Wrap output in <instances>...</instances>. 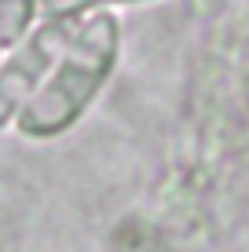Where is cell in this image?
<instances>
[{"mask_svg": "<svg viewBox=\"0 0 249 252\" xmlns=\"http://www.w3.org/2000/svg\"><path fill=\"white\" fill-rule=\"evenodd\" d=\"M121 59V22L110 11H92L77 19L63 55L48 69L44 84L19 110V128L30 139H51L73 128L96 102Z\"/></svg>", "mask_w": 249, "mask_h": 252, "instance_id": "6da1fadb", "label": "cell"}, {"mask_svg": "<svg viewBox=\"0 0 249 252\" xmlns=\"http://www.w3.org/2000/svg\"><path fill=\"white\" fill-rule=\"evenodd\" d=\"M77 19H40L11 44V55L0 63V128L19 117L30 95L44 84L48 69L63 55Z\"/></svg>", "mask_w": 249, "mask_h": 252, "instance_id": "7a4b0ae2", "label": "cell"}, {"mask_svg": "<svg viewBox=\"0 0 249 252\" xmlns=\"http://www.w3.org/2000/svg\"><path fill=\"white\" fill-rule=\"evenodd\" d=\"M37 15H40L37 0H0V48L15 44L37 22Z\"/></svg>", "mask_w": 249, "mask_h": 252, "instance_id": "3957f363", "label": "cell"}, {"mask_svg": "<svg viewBox=\"0 0 249 252\" xmlns=\"http://www.w3.org/2000/svg\"><path fill=\"white\" fill-rule=\"evenodd\" d=\"M117 4H147V0H37L44 19H84L92 11H107Z\"/></svg>", "mask_w": 249, "mask_h": 252, "instance_id": "277c9868", "label": "cell"}]
</instances>
